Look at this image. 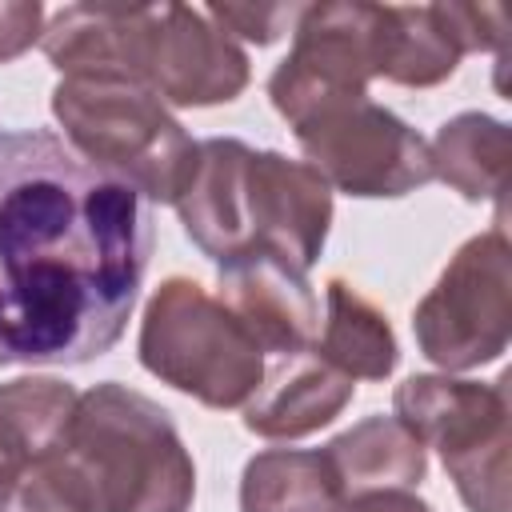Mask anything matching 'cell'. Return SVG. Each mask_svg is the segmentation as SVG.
<instances>
[{"label":"cell","instance_id":"14","mask_svg":"<svg viewBox=\"0 0 512 512\" xmlns=\"http://www.w3.org/2000/svg\"><path fill=\"white\" fill-rule=\"evenodd\" d=\"M248 144L236 136L200 140V156L188 188L172 204L188 240L216 264H228L248 252L244 236V164Z\"/></svg>","mask_w":512,"mask_h":512},{"label":"cell","instance_id":"4","mask_svg":"<svg viewBox=\"0 0 512 512\" xmlns=\"http://www.w3.org/2000/svg\"><path fill=\"white\" fill-rule=\"evenodd\" d=\"M136 352L144 372L216 412L244 408L268 372L256 340L192 276H168L152 288Z\"/></svg>","mask_w":512,"mask_h":512},{"label":"cell","instance_id":"11","mask_svg":"<svg viewBox=\"0 0 512 512\" xmlns=\"http://www.w3.org/2000/svg\"><path fill=\"white\" fill-rule=\"evenodd\" d=\"M240 328L256 340V348L276 360L312 352L320 332V304L300 268L272 252H248L220 264V296H216Z\"/></svg>","mask_w":512,"mask_h":512},{"label":"cell","instance_id":"7","mask_svg":"<svg viewBox=\"0 0 512 512\" xmlns=\"http://www.w3.org/2000/svg\"><path fill=\"white\" fill-rule=\"evenodd\" d=\"M304 160L356 200H396L432 180L428 140L372 96L336 100L292 124Z\"/></svg>","mask_w":512,"mask_h":512},{"label":"cell","instance_id":"5","mask_svg":"<svg viewBox=\"0 0 512 512\" xmlns=\"http://www.w3.org/2000/svg\"><path fill=\"white\" fill-rule=\"evenodd\" d=\"M392 416L424 448H436L468 512H508V372L496 380L416 372L396 384Z\"/></svg>","mask_w":512,"mask_h":512},{"label":"cell","instance_id":"18","mask_svg":"<svg viewBox=\"0 0 512 512\" xmlns=\"http://www.w3.org/2000/svg\"><path fill=\"white\" fill-rule=\"evenodd\" d=\"M80 392L56 376H16L0 384V444L24 464H48L60 456Z\"/></svg>","mask_w":512,"mask_h":512},{"label":"cell","instance_id":"23","mask_svg":"<svg viewBox=\"0 0 512 512\" xmlns=\"http://www.w3.org/2000/svg\"><path fill=\"white\" fill-rule=\"evenodd\" d=\"M332 512H432V504L420 500L416 492H368L340 500Z\"/></svg>","mask_w":512,"mask_h":512},{"label":"cell","instance_id":"12","mask_svg":"<svg viewBox=\"0 0 512 512\" xmlns=\"http://www.w3.org/2000/svg\"><path fill=\"white\" fill-rule=\"evenodd\" d=\"M152 8L64 4L44 24L40 48L60 76H116L140 84V52Z\"/></svg>","mask_w":512,"mask_h":512},{"label":"cell","instance_id":"1","mask_svg":"<svg viewBox=\"0 0 512 512\" xmlns=\"http://www.w3.org/2000/svg\"><path fill=\"white\" fill-rule=\"evenodd\" d=\"M152 260L148 204L44 128L0 132V364L112 352Z\"/></svg>","mask_w":512,"mask_h":512},{"label":"cell","instance_id":"15","mask_svg":"<svg viewBox=\"0 0 512 512\" xmlns=\"http://www.w3.org/2000/svg\"><path fill=\"white\" fill-rule=\"evenodd\" d=\"M340 500L368 492H412L428 476V448L396 416H364L324 448Z\"/></svg>","mask_w":512,"mask_h":512},{"label":"cell","instance_id":"24","mask_svg":"<svg viewBox=\"0 0 512 512\" xmlns=\"http://www.w3.org/2000/svg\"><path fill=\"white\" fill-rule=\"evenodd\" d=\"M20 472H24V464H20V460H16V456H12V452L0 444V496L12 488V480H16Z\"/></svg>","mask_w":512,"mask_h":512},{"label":"cell","instance_id":"20","mask_svg":"<svg viewBox=\"0 0 512 512\" xmlns=\"http://www.w3.org/2000/svg\"><path fill=\"white\" fill-rule=\"evenodd\" d=\"M208 20L216 28H224L232 40H248V44H272L280 40L284 32L296 28L304 4H208L204 8Z\"/></svg>","mask_w":512,"mask_h":512},{"label":"cell","instance_id":"10","mask_svg":"<svg viewBox=\"0 0 512 512\" xmlns=\"http://www.w3.org/2000/svg\"><path fill=\"white\" fill-rule=\"evenodd\" d=\"M332 228V188L308 160L252 148L244 164V236L248 252H272L308 272ZM244 252V256H248Z\"/></svg>","mask_w":512,"mask_h":512},{"label":"cell","instance_id":"6","mask_svg":"<svg viewBox=\"0 0 512 512\" xmlns=\"http://www.w3.org/2000/svg\"><path fill=\"white\" fill-rule=\"evenodd\" d=\"M412 336L440 372H472L512 340V244L504 220L468 236L412 308Z\"/></svg>","mask_w":512,"mask_h":512},{"label":"cell","instance_id":"21","mask_svg":"<svg viewBox=\"0 0 512 512\" xmlns=\"http://www.w3.org/2000/svg\"><path fill=\"white\" fill-rule=\"evenodd\" d=\"M0 512H80L76 500L68 496V488L60 484L52 460L48 464H32L24 468L12 488L0 496Z\"/></svg>","mask_w":512,"mask_h":512},{"label":"cell","instance_id":"2","mask_svg":"<svg viewBox=\"0 0 512 512\" xmlns=\"http://www.w3.org/2000/svg\"><path fill=\"white\" fill-rule=\"evenodd\" d=\"M52 468L80 512H188L196 500V464L172 412L116 380L80 392Z\"/></svg>","mask_w":512,"mask_h":512},{"label":"cell","instance_id":"13","mask_svg":"<svg viewBox=\"0 0 512 512\" xmlns=\"http://www.w3.org/2000/svg\"><path fill=\"white\" fill-rule=\"evenodd\" d=\"M356 396V380L324 364L316 352L284 356L244 404V428L264 440H304L328 428Z\"/></svg>","mask_w":512,"mask_h":512},{"label":"cell","instance_id":"17","mask_svg":"<svg viewBox=\"0 0 512 512\" xmlns=\"http://www.w3.org/2000/svg\"><path fill=\"white\" fill-rule=\"evenodd\" d=\"M428 156H432V180H444L468 204L496 200V208L504 212L508 160H512V136L504 120L488 112H460L436 128Z\"/></svg>","mask_w":512,"mask_h":512},{"label":"cell","instance_id":"8","mask_svg":"<svg viewBox=\"0 0 512 512\" xmlns=\"http://www.w3.org/2000/svg\"><path fill=\"white\" fill-rule=\"evenodd\" d=\"M380 32L384 4H304L292 28V48L268 76V100L288 120V128L324 104L368 96V84L380 68Z\"/></svg>","mask_w":512,"mask_h":512},{"label":"cell","instance_id":"19","mask_svg":"<svg viewBox=\"0 0 512 512\" xmlns=\"http://www.w3.org/2000/svg\"><path fill=\"white\" fill-rule=\"evenodd\" d=\"M340 484L316 448H264L240 472V512H332Z\"/></svg>","mask_w":512,"mask_h":512},{"label":"cell","instance_id":"3","mask_svg":"<svg viewBox=\"0 0 512 512\" xmlns=\"http://www.w3.org/2000/svg\"><path fill=\"white\" fill-rule=\"evenodd\" d=\"M52 116L80 160L128 184L140 200L176 204L192 180L200 140L136 80L64 76L52 88Z\"/></svg>","mask_w":512,"mask_h":512},{"label":"cell","instance_id":"16","mask_svg":"<svg viewBox=\"0 0 512 512\" xmlns=\"http://www.w3.org/2000/svg\"><path fill=\"white\" fill-rule=\"evenodd\" d=\"M312 352L352 380H388L400 364V344L388 316L344 276L324 284V324Z\"/></svg>","mask_w":512,"mask_h":512},{"label":"cell","instance_id":"9","mask_svg":"<svg viewBox=\"0 0 512 512\" xmlns=\"http://www.w3.org/2000/svg\"><path fill=\"white\" fill-rule=\"evenodd\" d=\"M252 80L248 52L192 4L152 8L140 52V84L168 108H212L236 100Z\"/></svg>","mask_w":512,"mask_h":512},{"label":"cell","instance_id":"22","mask_svg":"<svg viewBox=\"0 0 512 512\" xmlns=\"http://www.w3.org/2000/svg\"><path fill=\"white\" fill-rule=\"evenodd\" d=\"M44 36L40 0H0V64L24 56Z\"/></svg>","mask_w":512,"mask_h":512}]
</instances>
